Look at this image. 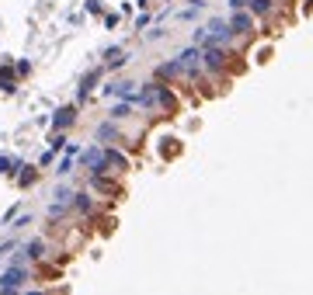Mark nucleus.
Here are the masks:
<instances>
[{
	"label": "nucleus",
	"instance_id": "f257e3e1",
	"mask_svg": "<svg viewBox=\"0 0 313 295\" xmlns=\"http://www.w3.org/2000/svg\"><path fill=\"white\" fill-rule=\"evenodd\" d=\"M24 278H28V271H24V268H10V271L0 278V289H4V295H10L18 285H21V282H24Z\"/></svg>",
	"mask_w": 313,
	"mask_h": 295
},
{
	"label": "nucleus",
	"instance_id": "f03ea898",
	"mask_svg": "<svg viewBox=\"0 0 313 295\" xmlns=\"http://www.w3.org/2000/svg\"><path fill=\"white\" fill-rule=\"evenodd\" d=\"M230 35H234V28L223 24V21H212L209 28H202V38H212V42H226Z\"/></svg>",
	"mask_w": 313,
	"mask_h": 295
},
{
	"label": "nucleus",
	"instance_id": "7ed1b4c3",
	"mask_svg": "<svg viewBox=\"0 0 313 295\" xmlns=\"http://www.w3.org/2000/svg\"><path fill=\"white\" fill-rule=\"evenodd\" d=\"M230 28H234V35H247V31H250V17H244V14H236L234 21H230Z\"/></svg>",
	"mask_w": 313,
	"mask_h": 295
},
{
	"label": "nucleus",
	"instance_id": "20e7f679",
	"mask_svg": "<svg viewBox=\"0 0 313 295\" xmlns=\"http://www.w3.org/2000/svg\"><path fill=\"white\" fill-rule=\"evenodd\" d=\"M70 122H74V108H63L60 118H56V125H70Z\"/></svg>",
	"mask_w": 313,
	"mask_h": 295
},
{
	"label": "nucleus",
	"instance_id": "39448f33",
	"mask_svg": "<svg viewBox=\"0 0 313 295\" xmlns=\"http://www.w3.org/2000/svg\"><path fill=\"white\" fill-rule=\"evenodd\" d=\"M250 3H254V10H258V14H264V10H272V0H250Z\"/></svg>",
	"mask_w": 313,
	"mask_h": 295
},
{
	"label": "nucleus",
	"instance_id": "423d86ee",
	"mask_svg": "<svg viewBox=\"0 0 313 295\" xmlns=\"http://www.w3.org/2000/svg\"><path fill=\"white\" fill-rule=\"evenodd\" d=\"M24 254H32V257H42V243H38V240H35V243H32V247H28V250H24Z\"/></svg>",
	"mask_w": 313,
	"mask_h": 295
},
{
	"label": "nucleus",
	"instance_id": "0eeeda50",
	"mask_svg": "<svg viewBox=\"0 0 313 295\" xmlns=\"http://www.w3.org/2000/svg\"><path fill=\"white\" fill-rule=\"evenodd\" d=\"M244 3H250V0H234V7H244Z\"/></svg>",
	"mask_w": 313,
	"mask_h": 295
},
{
	"label": "nucleus",
	"instance_id": "6e6552de",
	"mask_svg": "<svg viewBox=\"0 0 313 295\" xmlns=\"http://www.w3.org/2000/svg\"><path fill=\"white\" fill-rule=\"evenodd\" d=\"M28 295H46V292H28Z\"/></svg>",
	"mask_w": 313,
	"mask_h": 295
}]
</instances>
